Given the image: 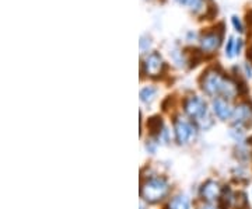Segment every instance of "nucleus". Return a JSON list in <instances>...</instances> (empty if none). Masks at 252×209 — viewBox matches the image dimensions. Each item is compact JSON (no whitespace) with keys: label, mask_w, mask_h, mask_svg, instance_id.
I'll return each mask as SVG.
<instances>
[{"label":"nucleus","mask_w":252,"mask_h":209,"mask_svg":"<svg viewBox=\"0 0 252 209\" xmlns=\"http://www.w3.org/2000/svg\"><path fill=\"white\" fill-rule=\"evenodd\" d=\"M202 89L206 91L209 96L224 97L227 100L234 99L237 94H240L238 83L233 82L231 79L225 77L223 73L217 72L215 69H210L206 73H203Z\"/></svg>","instance_id":"f257e3e1"},{"label":"nucleus","mask_w":252,"mask_h":209,"mask_svg":"<svg viewBox=\"0 0 252 209\" xmlns=\"http://www.w3.org/2000/svg\"><path fill=\"white\" fill-rule=\"evenodd\" d=\"M184 107H185V112L188 114L190 118L195 119L196 124L202 129H207V128H210L213 125V119H212L210 114H209L207 104L200 97H198V96L188 97L185 100Z\"/></svg>","instance_id":"f03ea898"},{"label":"nucleus","mask_w":252,"mask_h":209,"mask_svg":"<svg viewBox=\"0 0 252 209\" xmlns=\"http://www.w3.org/2000/svg\"><path fill=\"white\" fill-rule=\"evenodd\" d=\"M168 182L165 178H161V177H154V178H150L147 181L144 182L142 185V190H140V194H142V198L146 200L147 202H158L161 201L167 194H168Z\"/></svg>","instance_id":"7ed1b4c3"},{"label":"nucleus","mask_w":252,"mask_h":209,"mask_svg":"<svg viewBox=\"0 0 252 209\" xmlns=\"http://www.w3.org/2000/svg\"><path fill=\"white\" fill-rule=\"evenodd\" d=\"M223 35H224V24L223 23L219 24L217 27L210 28V31L203 33L200 36V45L203 48V51H206V52L217 51L219 46L221 45Z\"/></svg>","instance_id":"20e7f679"},{"label":"nucleus","mask_w":252,"mask_h":209,"mask_svg":"<svg viewBox=\"0 0 252 209\" xmlns=\"http://www.w3.org/2000/svg\"><path fill=\"white\" fill-rule=\"evenodd\" d=\"M233 125L244 128L248 131L252 125V103L251 101H243L234 108L233 114Z\"/></svg>","instance_id":"39448f33"},{"label":"nucleus","mask_w":252,"mask_h":209,"mask_svg":"<svg viewBox=\"0 0 252 209\" xmlns=\"http://www.w3.org/2000/svg\"><path fill=\"white\" fill-rule=\"evenodd\" d=\"M174 132H175V139L177 142L182 145V143H188L192 138H195V128L193 125L188 122L187 119L178 118L174 121Z\"/></svg>","instance_id":"423d86ee"},{"label":"nucleus","mask_w":252,"mask_h":209,"mask_svg":"<svg viewBox=\"0 0 252 209\" xmlns=\"http://www.w3.org/2000/svg\"><path fill=\"white\" fill-rule=\"evenodd\" d=\"M213 111H215L217 118L221 119V121L231 119L233 114H234L233 105L224 97H216V100L213 101Z\"/></svg>","instance_id":"0eeeda50"},{"label":"nucleus","mask_w":252,"mask_h":209,"mask_svg":"<svg viewBox=\"0 0 252 209\" xmlns=\"http://www.w3.org/2000/svg\"><path fill=\"white\" fill-rule=\"evenodd\" d=\"M144 68H146L147 74H150V76L160 74L162 72V68H164V61H162L161 55L158 52H152L144 61Z\"/></svg>","instance_id":"6e6552de"},{"label":"nucleus","mask_w":252,"mask_h":209,"mask_svg":"<svg viewBox=\"0 0 252 209\" xmlns=\"http://www.w3.org/2000/svg\"><path fill=\"white\" fill-rule=\"evenodd\" d=\"M200 194L203 197V200H206L207 202H213V201L219 200L220 194H221V188L219 185V182L213 181V180H209L207 182L203 184Z\"/></svg>","instance_id":"1a4fd4ad"},{"label":"nucleus","mask_w":252,"mask_h":209,"mask_svg":"<svg viewBox=\"0 0 252 209\" xmlns=\"http://www.w3.org/2000/svg\"><path fill=\"white\" fill-rule=\"evenodd\" d=\"M233 205L237 209H250L251 204H250V198L244 191H240L234 194V200H233Z\"/></svg>","instance_id":"9d476101"},{"label":"nucleus","mask_w":252,"mask_h":209,"mask_svg":"<svg viewBox=\"0 0 252 209\" xmlns=\"http://www.w3.org/2000/svg\"><path fill=\"white\" fill-rule=\"evenodd\" d=\"M189 207H190V204H189L188 197H185V195H177V197H174L170 201L167 209H189Z\"/></svg>","instance_id":"9b49d317"},{"label":"nucleus","mask_w":252,"mask_h":209,"mask_svg":"<svg viewBox=\"0 0 252 209\" xmlns=\"http://www.w3.org/2000/svg\"><path fill=\"white\" fill-rule=\"evenodd\" d=\"M156 94H157V89L152 87V86H147V87L140 90V100L146 103V104H149V103H152L154 100Z\"/></svg>","instance_id":"f8f14e48"},{"label":"nucleus","mask_w":252,"mask_h":209,"mask_svg":"<svg viewBox=\"0 0 252 209\" xmlns=\"http://www.w3.org/2000/svg\"><path fill=\"white\" fill-rule=\"evenodd\" d=\"M147 125H149V129L153 132L154 135L157 134V135H160L162 131H160L162 128V121L160 117H153V118L149 119V122H147Z\"/></svg>","instance_id":"ddd939ff"},{"label":"nucleus","mask_w":252,"mask_h":209,"mask_svg":"<svg viewBox=\"0 0 252 209\" xmlns=\"http://www.w3.org/2000/svg\"><path fill=\"white\" fill-rule=\"evenodd\" d=\"M225 55H227V58H233V56L235 55V39L233 38V36H230V38H228V41H227Z\"/></svg>","instance_id":"4468645a"},{"label":"nucleus","mask_w":252,"mask_h":209,"mask_svg":"<svg viewBox=\"0 0 252 209\" xmlns=\"http://www.w3.org/2000/svg\"><path fill=\"white\" fill-rule=\"evenodd\" d=\"M231 23H233V26H234L235 31H238V33H243L244 28H243V24H241V21L238 20L237 16H233L231 17Z\"/></svg>","instance_id":"2eb2a0df"},{"label":"nucleus","mask_w":252,"mask_h":209,"mask_svg":"<svg viewBox=\"0 0 252 209\" xmlns=\"http://www.w3.org/2000/svg\"><path fill=\"white\" fill-rule=\"evenodd\" d=\"M243 49V39H235V55H238Z\"/></svg>","instance_id":"dca6fc26"},{"label":"nucleus","mask_w":252,"mask_h":209,"mask_svg":"<svg viewBox=\"0 0 252 209\" xmlns=\"http://www.w3.org/2000/svg\"><path fill=\"white\" fill-rule=\"evenodd\" d=\"M146 149H147L149 152H152V153L156 152V145L153 143V140H150V142H147V143H146Z\"/></svg>","instance_id":"f3484780"},{"label":"nucleus","mask_w":252,"mask_h":209,"mask_svg":"<svg viewBox=\"0 0 252 209\" xmlns=\"http://www.w3.org/2000/svg\"><path fill=\"white\" fill-rule=\"evenodd\" d=\"M245 18H247V24L252 27V10L247 11V16H245Z\"/></svg>","instance_id":"a211bd4d"},{"label":"nucleus","mask_w":252,"mask_h":209,"mask_svg":"<svg viewBox=\"0 0 252 209\" xmlns=\"http://www.w3.org/2000/svg\"><path fill=\"white\" fill-rule=\"evenodd\" d=\"M177 1H180L181 4H192L195 0H177Z\"/></svg>","instance_id":"6ab92c4d"},{"label":"nucleus","mask_w":252,"mask_h":209,"mask_svg":"<svg viewBox=\"0 0 252 209\" xmlns=\"http://www.w3.org/2000/svg\"><path fill=\"white\" fill-rule=\"evenodd\" d=\"M202 209H219V208L215 207V205H212V204H206V205H203V207H202Z\"/></svg>","instance_id":"aec40b11"}]
</instances>
